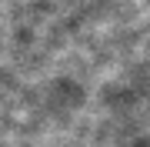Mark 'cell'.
<instances>
[{"mask_svg":"<svg viewBox=\"0 0 150 147\" xmlns=\"http://www.w3.org/2000/svg\"><path fill=\"white\" fill-rule=\"evenodd\" d=\"M134 147H150V134H144V137H140V141H137Z\"/></svg>","mask_w":150,"mask_h":147,"instance_id":"cell-1","label":"cell"}]
</instances>
